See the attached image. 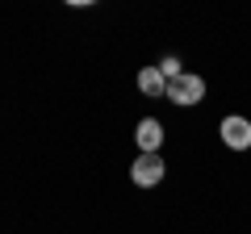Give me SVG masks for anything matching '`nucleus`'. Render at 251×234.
<instances>
[{"mask_svg":"<svg viewBox=\"0 0 251 234\" xmlns=\"http://www.w3.org/2000/svg\"><path fill=\"white\" fill-rule=\"evenodd\" d=\"M163 100H172V105H180V109L201 105V100H205V80L193 75V71H180L176 80H168V96Z\"/></svg>","mask_w":251,"mask_h":234,"instance_id":"nucleus-1","label":"nucleus"},{"mask_svg":"<svg viewBox=\"0 0 251 234\" xmlns=\"http://www.w3.org/2000/svg\"><path fill=\"white\" fill-rule=\"evenodd\" d=\"M159 71H163V80H176V75H180V59H163Z\"/></svg>","mask_w":251,"mask_h":234,"instance_id":"nucleus-6","label":"nucleus"},{"mask_svg":"<svg viewBox=\"0 0 251 234\" xmlns=\"http://www.w3.org/2000/svg\"><path fill=\"white\" fill-rule=\"evenodd\" d=\"M138 92L151 96V100H163V96H168V80H163L159 67H143V71H138Z\"/></svg>","mask_w":251,"mask_h":234,"instance_id":"nucleus-5","label":"nucleus"},{"mask_svg":"<svg viewBox=\"0 0 251 234\" xmlns=\"http://www.w3.org/2000/svg\"><path fill=\"white\" fill-rule=\"evenodd\" d=\"M163 176H168V163H163V155H138V159L130 163V180H134L138 188H155Z\"/></svg>","mask_w":251,"mask_h":234,"instance_id":"nucleus-2","label":"nucleus"},{"mask_svg":"<svg viewBox=\"0 0 251 234\" xmlns=\"http://www.w3.org/2000/svg\"><path fill=\"white\" fill-rule=\"evenodd\" d=\"M134 142H138V155H159L163 146V121L159 117H143L134 126Z\"/></svg>","mask_w":251,"mask_h":234,"instance_id":"nucleus-4","label":"nucleus"},{"mask_svg":"<svg viewBox=\"0 0 251 234\" xmlns=\"http://www.w3.org/2000/svg\"><path fill=\"white\" fill-rule=\"evenodd\" d=\"M218 134H222V142L230 146V151H251V121H247V117H239V113L222 117Z\"/></svg>","mask_w":251,"mask_h":234,"instance_id":"nucleus-3","label":"nucleus"}]
</instances>
